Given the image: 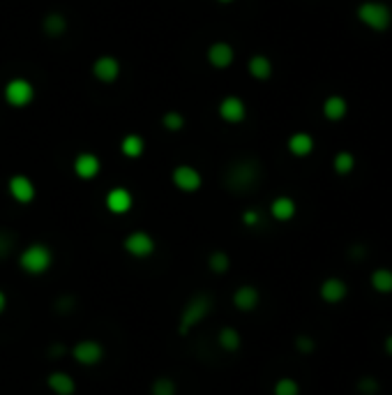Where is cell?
Masks as SVG:
<instances>
[{
	"instance_id": "cell-1",
	"label": "cell",
	"mask_w": 392,
	"mask_h": 395,
	"mask_svg": "<svg viewBox=\"0 0 392 395\" xmlns=\"http://www.w3.org/2000/svg\"><path fill=\"white\" fill-rule=\"evenodd\" d=\"M355 19L371 32H385L392 26V10L383 0H364L355 8Z\"/></svg>"
},
{
	"instance_id": "cell-2",
	"label": "cell",
	"mask_w": 392,
	"mask_h": 395,
	"mask_svg": "<svg viewBox=\"0 0 392 395\" xmlns=\"http://www.w3.org/2000/svg\"><path fill=\"white\" fill-rule=\"evenodd\" d=\"M3 95H5V102H8L10 107L25 109V107H30L32 100H35V85H32L28 79L14 77V79H10V81L5 83Z\"/></svg>"
},
{
	"instance_id": "cell-3",
	"label": "cell",
	"mask_w": 392,
	"mask_h": 395,
	"mask_svg": "<svg viewBox=\"0 0 392 395\" xmlns=\"http://www.w3.org/2000/svg\"><path fill=\"white\" fill-rule=\"evenodd\" d=\"M171 181H174V185L180 190V192H196V190H201L203 185L201 171L192 167V164H178L174 174H171Z\"/></svg>"
},
{
	"instance_id": "cell-4",
	"label": "cell",
	"mask_w": 392,
	"mask_h": 395,
	"mask_svg": "<svg viewBox=\"0 0 392 395\" xmlns=\"http://www.w3.org/2000/svg\"><path fill=\"white\" fill-rule=\"evenodd\" d=\"M318 296H321V301H325L328 305H340L349 298V282L337 278V275H330V278H325L321 282V287H318Z\"/></svg>"
},
{
	"instance_id": "cell-5",
	"label": "cell",
	"mask_w": 392,
	"mask_h": 395,
	"mask_svg": "<svg viewBox=\"0 0 392 395\" xmlns=\"http://www.w3.org/2000/svg\"><path fill=\"white\" fill-rule=\"evenodd\" d=\"M217 114H219V118H222L224 123L238 125V123H243L245 118H247V104H245L243 97H238V95H227L222 102H219Z\"/></svg>"
},
{
	"instance_id": "cell-6",
	"label": "cell",
	"mask_w": 392,
	"mask_h": 395,
	"mask_svg": "<svg viewBox=\"0 0 392 395\" xmlns=\"http://www.w3.org/2000/svg\"><path fill=\"white\" fill-rule=\"evenodd\" d=\"M256 179H258V164L249 162V160H245L240 164H236V167H231L229 176H227L229 185L236 188V190H245V188L254 185Z\"/></svg>"
},
{
	"instance_id": "cell-7",
	"label": "cell",
	"mask_w": 392,
	"mask_h": 395,
	"mask_svg": "<svg viewBox=\"0 0 392 395\" xmlns=\"http://www.w3.org/2000/svg\"><path fill=\"white\" fill-rule=\"evenodd\" d=\"M205 58H208V63L215 70H227L236 61V49L231 47L229 42L219 39V42H212L208 47V54H205Z\"/></svg>"
},
{
	"instance_id": "cell-8",
	"label": "cell",
	"mask_w": 392,
	"mask_h": 395,
	"mask_svg": "<svg viewBox=\"0 0 392 395\" xmlns=\"http://www.w3.org/2000/svg\"><path fill=\"white\" fill-rule=\"evenodd\" d=\"M92 77L102 83H114L121 77V61L116 56H99L92 63Z\"/></svg>"
},
{
	"instance_id": "cell-9",
	"label": "cell",
	"mask_w": 392,
	"mask_h": 395,
	"mask_svg": "<svg viewBox=\"0 0 392 395\" xmlns=\"http://www.w3.org/2000/svg\"><path fill=\"white\" fill-rule=\"evenodd\" d=\"M321 114L328 123H340L349 116V100L344 95L332 93L323 100L321 104Z\"/></svg>"
},
{
	"instance_id": "cell-10",
	"label": "cell",
	"mask_w": 392,
	"mask_h": 395,
	"mask_svg": "<svg viewBox=\"0 0 392 395\" xmlns=\"http://www.w3.org/2000/svg\"><path fill=\"white\" fill-rule=\"evenodd\" d=\"M21 263H23L25 271L42 273V271H46V266L51 263V254H49V250H46L44 245H30L21 254Z\"/></svg>"
},
{
	"instance_id": "cell-11",
	"label": "cell",
	"mask_w": 392,
	"mask_h": 395,
	"mask_svg": "<svg viewBox=\"0 0 392 395\" xmlns=\"http://www.w3.org/2000/svg\"><path fill=\"white\" fill-rule=\"evenodd\" d=\"M8 190H10L12 199L19 201V203H30L32 199H35V183L23 174L12 176L10 183H8Z\"/></svg>"
},
{
	"instance_id": "cell-12",
	"label": "cell",
	"mask_w": 392,
	"mask_h": 395,
	"mask_svg": "<svg viewBox=\"0 0 392 395\" xmlns=\"http://www.w3.org/2000/svg\"><path fill=\"white\" fill-rule=\"evenodd\" d=\"M99 169H102V162H99V157L95 153H88V150H83V153H79L74 157V174L81 181L95 179V176L99 174Z\"/></svg>"
},
{
	"instance_id": "cell-13",
	"label": "cell",
	"mask_w": 392,
	"mask_h": 395,
	"mask_svg": "<svg viewBox=\"0 0 392 395\" xmlns=\"http://www.w3.org/2000/svg\"><path fill=\"white\" fill-rule=\"evenodd\" d=\"M287 148L293 157H309L311 153H314L316 141L309 132H293L287 141Z\"/></svg>"
},
{
	"instance_id": "cell-14",
	"label": "cell",
	"mask_w": 392,
	"mask_h": 395,
	"mask_svg": "<svg viewBox=\"0 0 392 395\" xmlns=\"http://www.w3.org/2000/svg\"><path fill=\"white\" fill-rule=\"evenodd\" d=\"M296 213H298V203L287 194L275 196L270 203V215L275 217L277 222H291L296 217Z\"/></svg>"
},
{
	"instance_id": "cell-15",
	"label": "cell",
	"mask_w": 392,
	"mask_h": 395,
	"mask_svg": "<svg viewBox=\"0 0 392 395\" xmlns=\"http://www.w3.org/2000/svg\"><path fill=\"white\" fill-rule=\"evenodd\" d=\"M247 72L251 79H256V81H270L272 79V72H275V65L268 56L263 54H254L247 61Z\"/></svg>"
},
{
	"instance_id": "cell-16",
	"label": "cell",
	"mask_w": 392,
	"mask_h": 395,
	"mask_svg": "<svg viewBox=\"0 0 392 395\" xmlns=\"http://www.w3.org/2000/svg\"><path fill=\"white\" fill-rule=\"evenodd\" d=\"M369 287L378 296H392V268L388 266L374 268L369 275Z\"/></svg>"
},
{
	"instance_id": "cell-17",
	"label": "cell",
	"mask_w": 392,
	"mask_h": 395,
	"mask_svg": "<svg viewBox=\"0 0 392 395\" xmlns=\"http://www.w3.org/2000/svg\"><path fill=\"white\" fill-rule=\"evenodd\" d=\"M106 208L116 215L127 213V210L132 208V192L125 188H114L109 194H106Z\"/></svg>"
},
{
	"instance_id": "cell-18",
	"label": "cell",
	"mask_w": 392,
	"mask_h": 395,
	"mask_svg": "<svg viewBox=\"0 0 392 395\" xmlns=\"http://www.w3.org/2000/svg\"><path fill=\"white\" fill-rule=\"evenodd\" d=\"M125 247L130 250L132 254L136 256H145L152 252V247H155V243H152V239L145 232H134L127 236V241H125Z\"/></svg>"
},
{
	"instance_id": "cell-19",
	"label": "cell",
	"mask_w": 392,
	"mask_h": 395,
	"mask_svg": "<svg viewBox=\"0 0 392 395\" xmlns=\"http://www.w3.org/2000/svg\"><path fill=\"white\" fill-rule=\"evenodd\" d=\"M121 153L125 157H130V160H136V157H141L145 153V139L141 134H125L123 141H121Z\"/></svg>"
},
{
	"instance_id": "cell-20",
	"label": "cell",
	"mask_w": 392,
	"mask_h": 395,
	"mask_svg": "<svg viewBox=\"0 0 392 395\" xmlns=\"http://www.w3.org/2000/svg\"><path fill=\"white\" fill-rule=\"evenodd\" d=\"M42 30L49 37H63L65 32H68V19H65V14H61V12H51V14L44 17Z\"/></svg>"
},
{
	"instance_id": "cell-21",
	"label": "cell",
	"mask_w": 392,
	"mask_h": 395,
	"mask_svg": "<svg viewBox=\"0 0 392 395\" xmlns=\"http://www.w3.org/2000/svg\"><path fill=\"white\" fill-rule=\"evenodd\" d=\"M355 167H358V160L351 150H340V153H335V157H332V171H335L337 176H351L355 171Z\"/></svg>"
},
{
	"instance_id": "cell-22",
	"label": "cell",
	"mask_w": 392,
	"mask_h": 395,
	"mask_svg": "<svg viewBox=\"0 0 392 395\" xmlns=\"http://www.w3.org/2000/svg\"><path fill=\"white\" fill-rule=\"evenodd\" d=\"M185 116L180 114V111H166V114L162 116V125H164V130H169V132H180L185 128Z\"/></svg>"
},
{
	"instance_id": "cell-23",
	"label": "cell",
	"mask_w": 392,
	"mask_h": 395,
	"mask_svg": "<svg viewBox=\"0 0 392 395\" xmlns=\"http://www.w3.org/2000/svg\"><path fill=\"white\" fill-rule=\"evenodd\" d=\"M236 301H238V305L245 307V310H251V307L258 303V292L254 287H243L240 292H238Z\"/></svg>"
},
{
	"instance_id": "cell-24",
	"label": "cell",
	"mask_w": 392,
	"mask_h": 395,
	"mask_svg": "<svg viewBox=\"0 0 392 395\" xmlns=\"http://www.w3.org/2000/svg\"><path fill=\"white\" fill-rule=\"evenodd\" d=\"M358 393H362V395H376L378 391H381V384H378V379L376 377H371V374H364V377L358 379Z\"/></svg>"
},
{
	"instance_id": "cell-25",
	"label": "cell",
	"mask_w": 392,
	"mask_h": 395,
	"mask_svg": "<svg viewBox=\"0 0 392 395\" xmlns=\"http://www.w3.org/2000/svg\"><path fill=\"white\" fill-rule=\"evenodd\" d=\"M275 395H300V386H298L296 379L284 377L275 384Z\"/></svg>"
},
{
	"instance_id": "cell-26",
	"label": "cell",
	"mask_w": 392,
	"mask_h": 395,
	"mask_svg": "<svg viewBox=\"0 0 392 395\" xmlns=\"http://www.w3.org/2000/svg\"><path fill=\"white\" fill-rule=\"evenodd\" d=\"M258 220H261V215H258L256 210H245V213H243V222H245L247 227L258 225Z\"/></svg>"
},
{
	"instance_id": "cell-27",
	"label": "cell",
	"mask_w": 392,
	"mask_h": 395,
	"mask_svg": "<svg viewBox=\"0 0 392 395\" xmlns=\"http://www.w3.org/2000/svg\"><path fill=\"white\" fill-rule=\"evenodd\" d=\"M298 347H300L302 352H311V349H314V340L302 335V338H298Z\"/></svg>"
},
{
	"instance_id": "cell-28",
	"label": "cell",
	"mask_w": 392,
	"mask_h": 395,
	"mask_svg": "<svg viewBox=\"0 0 392 395\" xmlns=\"http://www.w3.org/2000/svg\"><path fill=\"white\" fill-rule=\"evenodd\" d=\"M383 352L392 358V333H388V335L383 338Z\"/></svg>"
},
{
	"instance_id": "cell-29",
	"label": "cell",
	"mask_w": 392,
	"mask_h": 395,
	"mask_svg": "<svg viewBox=\"0 0 392 395\" xmlns=\"http://www.w3.org/2000/svg\"><path fill=\"white\" fill-rule=\"evenodd\" d=\"M219 5H231V3H236V0H217Z\"/></svg>"
},
{
	"instance_id": "cell-30",
	"label": "cell",
	"mask_w": 392,
	"mask_h": 395,
	"mask_svg": "<svg viewBox=\"0 0 392 395\" xmlns=\"http://www.w3.org/2000/svg\"><path fill=\"white\" fill-rule=\"evenodd\" d=\"M0 305H3V298H0Z\"/></svg>"
}]
</instances>
